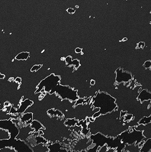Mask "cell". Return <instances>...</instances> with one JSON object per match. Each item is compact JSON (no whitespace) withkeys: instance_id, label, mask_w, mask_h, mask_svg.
<instances>
[{"instance_id":"obj_1","label":"cell","mask_w":151,"mask_h":152,"mask_svg":"<svg viewBox=\"0 0 151 152\" xmlns=\"http://www.w3.org/2000/svg\"><path fill=\"white\" fill-rule=\"evenodd\" d=\"M33 102L31 101L29 99H26L23 102H21V104L19 109V113H23L25 111V110L29 106H30L33 104Z\"/></svg>"},{"instance_id":"obj_2","label":"cell","mask_w":151,"mask_h":152,"mask_svg":"<svg viewBox=\"0 0 151 152\" xmlns=\"http://www.w3.org/2000/svg\"><path fill=\"white\" fill-rule=\"evenodd\" d=\"M10 137L11 135L8 131L0 128V140H8L10 139Z\"/></svg>"},{"instance_id":"obj_3","label":"cell","mask_w":151,"mask_h":152,"mask_svg":"<svg viewBox=\"0 0 151 152\" xmlns=\"http://www.w3.org/2000/svg\"><path fill=\"white\" fill-rule=\"evenodd\" d=\"M29 56V53L23 52V53H20L16 57V59L18 60H26L28 58Z\"/></svg>"},{"instance_id":"obj_4","label":"cell","mask_w":151,"mask_h":152,"mask_svg":"<svg viewBox=\"0 0 151 152\" xmlns=\"http://www.w3.org/2000/svg\"><path fill=\"white\" fill-rule=\"evenodd\" d=\"M0 152H16L14 148H5L0 149Z\"/></svg>"},{"instance_id":"obj_5","label":"cell","mask_w":151,"mask_h":152,"mask_svg":"<svg viewBox=\"0 0 151 152\" xmlns=\"http://www.w3.org/2000/svg\"><path fill=\"white\" fill-rule=\"evenodd\" d=\"M4 78H5V76L0 73V79H3Z\"/></svg>"}]
</instances>
